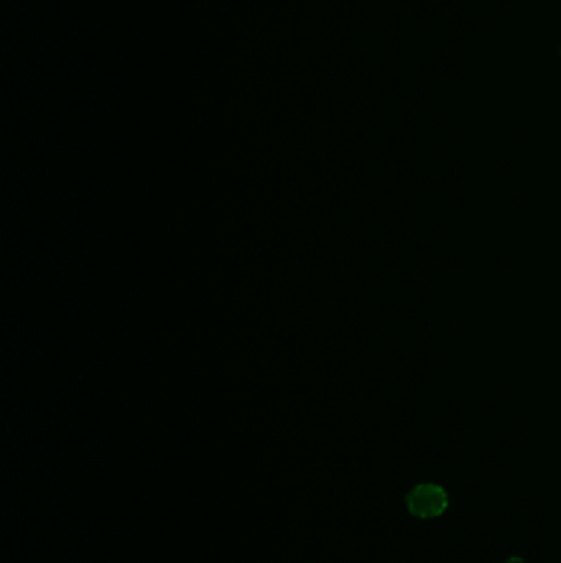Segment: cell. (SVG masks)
<instances>
[{
  "label": "cell",
  "instance_id": "cell-2",
  "mask_svg": "<svg viewBox=\"0 0 561 563\" xmlns=\"http://www.w3.org/2000/svg\"><path fill=\"white\" fill-rule=\"evenodd\" d=\"M505 563H527L522 557H511Z\"/></svg>",
  "mask_w": 561,
  "mask_h": 563
},
{
  "label": "cell",
  "instance_id": "cell-1",
  "mask_svg": "<svg viewBox=\"0 0 561 563\" xmlns=\"http://www.w3.org/2000/svg\"><path fill=\"white\" fill-rule=\"evenodd\" d=\"M405 499L411 516L419 519H435L448 509V495L435 483H420Z\"/></svg>",
  "mask_w": 561,
  "mask_h": 563
}]
</instances>
